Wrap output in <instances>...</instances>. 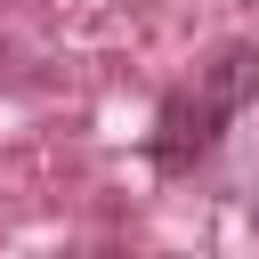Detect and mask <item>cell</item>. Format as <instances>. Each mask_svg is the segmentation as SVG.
Instances as JSON below:
<instances>
[{"mask_svg": "<svg viewBox=\"0 0 259 259\" xmlns=\"http://www.w3.org/2000/svg\"><path fill=\"white\" fill-rule=\"evenodd\" d=\"M251 97H259V40H227V49L202 65L194 97H170V105H162L154 170H194V162L227 138V121H235Z\"/></svg>", "mask_w": 259, "mask_h": 259, "instance_id": "obj_1", "label": "cell"}, {"mask_svg": "<svg viewBox=\"0 0 259 259\" xmlns=\"http://www.w3.org/2000/svg\"><path fill=\"white\" fill-rule=\"evenodd\" d=\"M8 57H16V49H8V40H0V81H8Z\"/></svg>", "mask_w": 259, "mask_h": 259, "instance_id": "obj_2", "label": "cell"}]
</instances>
